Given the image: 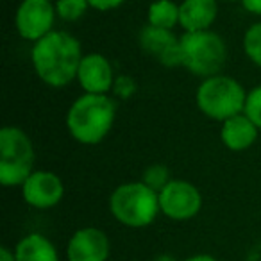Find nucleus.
Masks as SVG:
<instances>
[{
	"mask_svg": "<svg viewBox=\"0 0 261 261\" xmlns=\"http://www.w3.org/2000/svg\"><path fill=\"white\" fill-rule=\"evenodd\" d=\"M16 261H59L56 245L40 232L23 236L15 247Z\"/></svg>",
	"mask_w": 261,
	"mask_h": 261,
	"instance_id": "2eb2a0df",
	"label": "nucleus"
},
{
	"mask_svg": "<svg viewBox=\"0 0 261 261\" xmlns=\"http://www.w3.org/2000/svg\"><path fill=\"white\" fill-rule=\"evenodd\" d=\"M245 113L254 123L256 127L261 130V84H257L256 88L247 93V102H245Z\"/></svg>",
	"mask_w": 261,
	"mask_h": 261,
	"instance_id": "aec40b11",
	"label": "nucleus"
},
{
	"mask_svg": "<svg viewBox=\"0 0 261 261\" xmlns=\"http://www.w3.org/2000/svg\"><path fill=\"white\" fill-rule=\"evenodd\" d=\"M218 2H240V0H218Z\"/></svg>",
	"mask_w": 261,
	"mask_h": 261,
	"instance_id": "393cba45",
	"label": "nucleus"
},
{
	"mask_svg": "<svg viewBox=\"0 0 261 261\" xmlns=\"http://www.w3.org/2000/svg\"><path fill=\"white\" fill-rule=\"evenodd\" d=\"M243 52L250 63L261 68V22H256L243 34Z\"/></svg>",
	"mask_w": 261,
	"mask_h": 261,
	"instance_id": "a211bd4d",
	"label": "nucleus"
},
{
	"mask_svg": "<svg viewBox=\"0 0 261 261\" xmlns=\"http://www.w3.org/2000/svg\"><path fill=\"white\" fill-rule=\"evenodd\" d=\"M182 66L190 73L207 79L222 73L227 63V45L215 31L185 33L181 36Z\"/></svg>",
	"mask_w": 261,
	"mask_h": 261,
	"instance_id": "423d86ee",
	"label": "nucleus"
},
{
	"mask_svg": "<svg viewBox=\"0 0 261 261\" xmlns=\"http://www.w3.org/2000/svg\"><path fill=\"white\" fill-rule=\"evenodd\" d=\"M147 23L158 29L174 31L179 25V4L174 0H154L147 11Z\"/></svg>",
	"mask_w": 261,
	"mask_h": 261,
	"instance_id": "dca6fc26",
	"label": "nucleus"
},
{
	"mask_svg": "<svg viewBox=\"0 0 261 261\" xmlns=\"http://www.w3.org/2000/svg\"><path fill=\"white\" fill-rule=\"evenodd\" d=\"M185 261H217V257H213L211 254H195V256L186 257Z\"/></svg>",
	"mask_w": 261,
	"mask_h": 261,
	"instance_id": "b1692460",
	"label": "nucleus"
},
{
	"mask_svg": "<svg viewBox=\"0 0 261 261\" xmlns=\"http://www.w3.org/2000/svg\"><path fill=\"white\" fill-rule=\"evenodd\" d=\"M245 11H249L250 15L259 16L261 18V0H240Z\"/></svg>",
	"mask_w": 261,
	"mask_h": 261,
	"instance_id": "4be33fe9",
	"label": "nucleus"
},
{
	"mask_svg": "<svg viewBox=\"0 0 261 261\" xmlns=\"http://www.w3.org/2000/svg\"><path fill=\"white\" fill-rule=\"evenodd\" d=\"M90 2V8L95 9V11H113V9H118L120 6H123L127 0H88Z\"/></svg>",
	"mask_w": 261,
	"mask_h": 261,
	"instance_id": "412c9836",
	"label": "nucleus"
},
{
	"mask_svg": "<svg viewBox=\"0 0 261 261\" xmlns=\"http://www.w3.org/2000/svg\"><path fill=\"white\" fill-rule=\"evenodd\" d=\"M77 83L84 93L108 95L115 84V70L111 61L98 52L84 54L77 72Z\"/></svg>",
	"mask_w": 261,
	"mask_h": 261,
	"instance_id": "9b49d317",
	"label": "nucleus"
},
{
	"mask_svg": "<svg viewBox=\"0 0 261 261\" xmlns=\"http://www.w3.org/2000/svg\"><path fill=\"white\" fill-rule=\"evenodd\" d=\"M83 56L79 40L66 31H52L31 48L34 72L50 88H66L77 81Z\"/></svg>",
	"mask_w": 261,
	"mask_h": 261,
	"instance_id": "f257e3e1",
	"label": "nucleus"
},
{
	"mask_svg": "<svg viewBox=\"0 0 261 261\" xmlns=\"http://www.w3.org/2000/svg\"><path fill=\"white\" fill-rule=\"evenodd\" d=\"M140 47L152 56L154 59L168 68L182 66V50H181V38L174 34V31L158 29L147 23L138 34Z\"/></svg>",
	"mask_w": 261,
	"mask_h": 261,
	"instance_id": "9d476101",
	"label": "nucleus"
},
{
	"mask_svg": "<svg viewBox=\"0 0 261 261\" xmlns=\"http://www.w3.org/2000/svg\"><path fill=\"white\" fill-rule=\"evenodd\" d=\"M259 133L261 130L256 127V123L245 113H242V115H236L222 122L220 140L225 149L232 150V152H242L256 143Z\"/></svg>",
	"mask_w": 261,
	"mask_h": 261,
	"instance_id": "4468645a",
	"label": "nucleus"
},
{
	"mask_svg": "<svg viewBox=\"0 0 261 261\" xmlns=\"http://www.w3.org/2000/svg\"><path fill=\"white\" fill-rule=\"evenodd\" d=\"M218 16V0H182L179 4V25L185 33L210 31Z\"/></svg>",
	"mask_w": 261,
	"mask_h": 261,
	"instance_id": "ddd939ff",
	"label": "nucleus"
},
{
	"mask_svg": "<svg viewBox=\"0 0 261 261\" xmlns=\"http://www.w3.org/2000/svg\"><path fill=\"white\" fill-rule=\"evenodd\" d=\"M0 261H16L15 250L8 249V247H2L0 249Z\"/></svg>",
	"mask_w": 261,
	"mask_h": 261,
	"instance_id": "5701e85b",
	"label": "nucleus"
},
{
	"mask_svg": "<svg viewBox=\"0 0 261 261\" xmlns=\"http://www.w3.org/2000/svg\"><path fill=\"white\" fill-rule=\"evenodd\" d=\"M109 211L113 218L125 227H147L161 213L160 193L142 181L123 182L113 190L109 197Z\"/></svg>",
	"mask_w": 261,
	"mask_h": 261,
	"instance_id": "7ed1b4c3",
	"label": "nucleus"
},
{
	"mask_svg": "<svg viewBox=\"0 0 261 261\" xmlns=\"http://www.w3.org/2000/svg\"><path fill=\"white\" fill-rule=\"evenodd\" d=\"M116 118V104L109 95L83 93L66 111L68 135L81 145H98L111 133Z\"/></svg>",
	"mask_w": 261,
	"mask_h": 261,
	"instance_id": "f03ea898",
	"label": "nucleus"
},
{
	"mask_svg": "<svg viewBox=\"0 0 261 261\" xmlns=\"http://www.w3.org/2000/svg\"><path fill=\"white\" fill-rule=\"evenodd\" d=\"M172 179L174 177L170 175L168 167H165V165H161V163H154V165H150V167H147L142 175V182H145V185L149 186L150 190H154L156 193H160Z\"/></svg>",
	"mask_w": 261,
	"mask_h": 261,
	"instance_id": "6ab92c4d",
	"label": "nucleus"
},
{
	"mask_svg": "<svg viewBox=\"0 0 261 261\" xmlns=\"http://www.w3.org/2000/svg\"><path fill=\"white\" fill-rule=\"evenodd\" d=\"M20 190L25 204L34 210H50L58 206L65 195L61 177L50 170H34L20 186Z\"/></svg>",
	"mask_w": 261,
	"mask_h": 261,
	"instance_id": "1a4fd4ad",
	"label": "nucleus"
},
{
	"mask_svg": "<svg viewBox=\"0 0 261 261\" xmlns=\"http://www.w3.org/2000/svg\"><path fill=\"white\" fill-rule=\"evenodd\" d=\"M160 210L170 220H192L202 210V193L190 181L172 179L160 192Z\"/></svg>",
	"mask_w": 261,
	"mask_h": 261,
	"instance_id": "6e6552de",
	"label": "nucleus"
},
{
	"mask_svg": "<svg viewBox=\"0 0 261 261\" xmlns=\"http://www.w3.org/2000/svg\"><path fill=\"white\" fill-rule=\"evenodd\" d=\"M109 238L98 227H81L72 234L66 245L68 261H108Z\"/></svg>",
	"mask_w": 261,
	"mask_h": 261,
	"instance_id": "f8f14e48",
	"label": "nucleus"
},
{
	"mask_svg": "<svg viewBox=\"0 0 261 261\" xmlns=\"http://www.w3.org/2000/svg\"><path fill=\"white\" fill-rule=\"evenodd\" d=\"M56 13L63 22H77L88 13L90 2L88 0H56Z\"/></svg>",
	"mask_w": 261,
	"mask_h": 261,
	"instance_id": "f3484780",
	"label": "nucleus"
},
{
	"mask_svg": "<svg viewBox=\"0 0 261 261\" xmlns=\"http://www.w3.org/2000/svg\"><path fill=\"white\" fill-rule=\"evenodd\" d=\"M247 93L234 77L218 73L202 79L195 91V104L204 116L222 123L245 111Z\"/></svg>",
	"mask_w": 261,
	"mask_h": 261,
	"instance_id": "20e7f679",
	"label": "nucleus"
},
{
	"mask_svg": "<svg viewBox=\"0 0 261 261\" xmlns=\"http://www.w3.org/2000/svg\"><path fill=\"white\" fill-rule=\"evenodd\" d=\"M34 145L22 127L6 125L0 130V185L22 186L34 172Z\"/></svg>",
	"mask_w": 261,
	"mask_h": 261,
	"instance_id": "39448f33",
	"label": "nucleus"
},
{
	"mask_svg": "<svg viewBox=\"0 0 261 261\" xmlns=\"http://www.w3.org/2000/svg\"><path fill=\"white\" fill-rule=\"evenodd\" d=\"M56 4L52 0H22L15 13V27L20 38L36 43L54 29Z\"/></svg>",
	"mask_w": 261,
	"mask_h": 261,
	"instance_id": "0eeeda50",
	"label": "nucleus"
}]
</instances>
